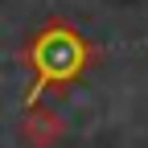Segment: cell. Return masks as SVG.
Listing matches in <instances>:
<instances>
[{"instance_id":"cell-1","label":"cell","mask_w":148,"mask_h":148,"mask_svg":"<svg viewBox=\"0 0 148 148\" xmlns=\"http://www.w3.org/2000/svg\"><path fill=\"white\" fill-rule=\"evenodd\" d=\"M33 70H37V82L29 86L25 95V107H33L41 99L45 86H58V82H70L78 78L82 66H86V41L74 29H62V25H49L41 37L33 41Z\"/></svg>"},{"instance_id":"cell-2","label":"cell","mask_w":148,"mask_h":148,"mask_svg":"<svg viewBox=\"0 0 148 148\" xmlns=\"http://www.w3.org/2000/svg\"><path fill=\"white\" fill-rule=\"evenodd\" d=\"M25 140L33 144V148H53L62 136H66V123H62V115L58 111H45V107H29V115H25Z\"/></svg>"}]
</instances>
